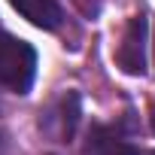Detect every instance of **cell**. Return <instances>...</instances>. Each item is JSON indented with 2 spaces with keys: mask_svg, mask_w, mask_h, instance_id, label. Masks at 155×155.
<instances>
[{
  "mask_svg": "<svg viewBox=\"0 0 155 155\" xmlns=\"http://www.w3.org/2000/svg\"><path fill=\"white\" fill-rule=\"evenodd\" d=\"M37 76V52L31 43L0 34V85L15 91V94H28Z\"/></svg>",
  "mask_w": 155,
  "mask_h": 155,
  "instance_id": "1",
  "label": "cell"
},
{
  "mask_svg": "<svg viewBox=\"0 0 155 155\" xmlns=\"http://www.w3.org/2000/svg\"><path fill=\"white\" fill-rule=\"evenodd\" d=\"M116 61L128 76H143L146 73V18L143 15H134L128 21L125 37H122L119 52H116Z\"/></svg>",
  "mask_w": 155,
  "mask_h": 155,
  "instance_id": "2",
  "label": "cell"
},
{
  "mask_svg": "<svg viewBox=\"0 0 155 155\" xmlns=\"http://www.w3.org/2000/svg\"><path fill=\"white\" fill-rule=\"evenodd\" d=\"M9 3L34 25V28H43V31H55L61 28L64 21V12L55 0H9Z\"/></svg>",
  "mask_w": 155,
  "mask_h": 155,
  "instance_id": "3",
  "label": "cell"
},
{
  "mask_svg": "<svg viewBox=\"0 0 155 155\" xmlns=\"http://www.w3.org/2000/svg\"><path fill=\"white\" fill-rule=\"evenodd\" d=\"M88 155H143V152L131 146L128 140H122L119 134H113L110 128H91Z\"/></svg>",
  "mask_w": 155,
  "mask_h": 155,
  "instance_id": "4",
  "label": "cell"
},
{
  "mask_svg": "<svg viewBox=\"0 0 155 155\" xmlns=\"http://www.w3.org/2000/svg\"><path fill=\"white\" fill-rule=\"evenodd\" d=\"M149 122H152V131H155V104H152V113H149Z\"/></svg>",
  "mask_w": 155,
  "mask_h": 155,
  "instance_id": "5",
  "label": "cell"
},
{
  "mask_svg": "<svg viewBox=\"0 0 155 155\" xmlns=\"http://www.w3.org/2000/svg\"><path fill=\"white\" fill-rule=\"evenodd\" d=\"M0 155H6V143H3V137H0Z\"/></svg>",
  "mask_w": 155,
  "mask_h": 155,
  "instance_id": "6",
  "label": "cell"
}]
</instances>
